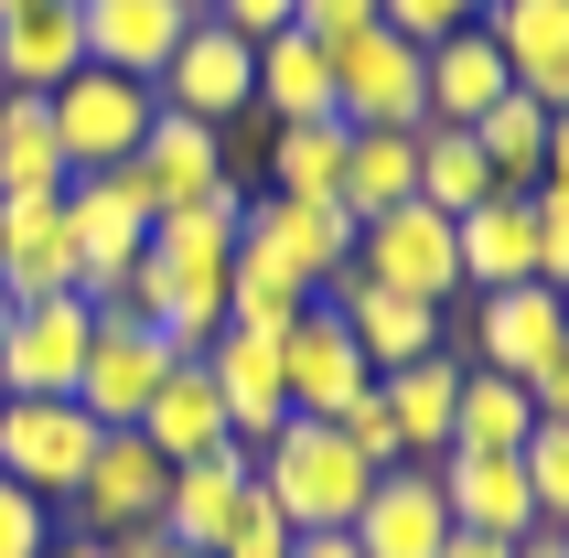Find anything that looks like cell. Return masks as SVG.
<instances>
[{
    "label": "cell",
    "instance_id": "48",
    "mask_svg": "<svg viewBox=\"0 0 569 558\" xmlns=\"http://www.w3.org/2000/svg\"><path fill=\"white\" fill-rule=\"evenodd\" d=\"M516 558H569V537H559V527H538V537H516Z\"/></svg>",
    "mask_w": 569,
    "mask_h": 558
},
{
    "label": "cell",
    "instance_id": "44",
    "mask_svg": "<svg viewBox=\"0 0 569 558\" xmlns=\"http://www.w3.org/2000/svg\"><path fill=\"white\" fill-rule=\"evenodd\" d=\"M290 558H366V548H355V527H301Z\"/></svg>",
    "mask_w": 569,
    "mask_h": 558
},
{
    "label": "cell",
    "instance_id": "55",
    "mask_svg": "<svg viewBox=\"0 0 569 558\" xmlns=\"http://www.w3.org/2000/svg\"><path fill=\"white\" fill-rule=\"evenodd\" d=\"M559 537H569V527H559Z\"/></svg>",
    "mask_w": 569,
    "mask_h": 558
},
{
    "label": "cell",
    "instance_id": "46",
    "mask_svg": "<svg viewBox=\"0 0 569 558\" xmlns=\"http://www.w3.org/2000/svg\"><path fill=\"white\" fill-rule=\"evenodd\" d=\"M441 558H516V537H473V527H451Z\"/></svg>",
    "mask_w": 569,
    "mask_h": 558
},
{
    "label": "cell",
    "instance_id": "6",
    "mask_svg": "<svg viewBox=\"0 0 569 558\" xmlns=\"http://www.w3.org/2000/svg\"><path fill=\"white\" fill-rule=\"evenodd\" d=\"M64 226H76V269H87V301H129V269H140V248H151V205H140V183L119 172H76L64 183Z\"/></svg>",
    "mask_w": 569,
    "mask_h": 558
},
{
    "label": "cell",
    "instance_id": "45",
    "mask_svg": "<svg viewBox=\"0 0 569 558\" xmlns=\"http://www.w3.org/2000/svg\"><path fill=\"white\" fill-rule=\"evenodd\" d=\"M548 183L569 193V108H548Z\"/></svg>",
    "mask_w": 569,
    "mask_h": 558
},
{
    "label": "cell",
    "instance_id": "30",
    "mask_svg": "<svg viewBox=\"0 0 569 558\" xmlns=\"http://www.w3.org/2000/svg\"><path fill=\"white\" fill-rule=\"evenodd\" d=\"M76 172H64V140H54V108L22 87H0V205L11 193H64Z\"/></svg>",
    "mask_w": 569,
    "mask_h": 558
},
{
    "label": "cell",
    "instance_id": "18",
    "mask_svg": "<svg viewBox=\"0 0 569 558\" xmlns=\"http://www.w3.org/2000/svg\"><path fill=\"white\" fill-rule=\"evenodd\" d=\"M226 172H237L226 129L172 119V108H161V119H151V140L129 151V183H140V205H151V216H172V205H204V193H216Z\"/></svg>",
    "mask_w": 569,
    "mask_h": 558
},
{
    "label": "cell",
    "instance_id": "37",
    "mask_svg": "<svg viewBox=\"0 0 569 558\" xmlns=\"http://www.w3.org/2000/svg\"><path fill=\"white\" fill-rule=\"evenodd\" d=\"M43 548H54V505L0 472V558H43Z\"/></svg>",
    "mask_w": 569,
    "mask_h": 558
},
{
    "label": "cell",
    "instance_id": "22",
    "mask_svg": "<svg viewBox=\"0 0 569 558\" xmlns=\"http://www.w3.org/2000/svg\"><path fill=\"white\" fill-rule=\"evenodd\" d=\"M76 22H87V64H108V76H140L151 87L161 54L193 32L183 0H76Z\"/></svg>",
    "mask_w": 569,
    "mask_h": 558
},
{
    "label": "cell",
    "instance_id": "53",
    "mask_svg": "<svg viewBox=\"0 0 569 558\" xmlns=\"http://www.w3.org/2000/svg\"><path fill=\"white\" fill-rule=\"evenodd\" d=\"M0 408H11V387H0Z\"/></svg>",
    "mask_w": 569,
    "mask_h": 558
},
{
    "label": "cell",
    "instance_id": "8",
    "mask_svg": "<svg viewBox=\"0 0 569 558\" xmlns=\"http://www.w3.org/2000/svg\"><path fill=\"white\" fill-rule=\"evenodd\" d=\"M161 484H172V462L140 430H97V462L76 472L64 527L76 537H140V527H161Z\"/></svg>",
    "mask_w": 569,
    "mask_h": 558
},
{
    "label": "cell",
    "instance_id": "5",
    "mask_svg": "<svg viewBox=\"0 0 569 558\" xmlns=\"http://www.w3.org/2000/svg\"><path fill=\"white\" fill-rule=\"evenodd\" d=\"M355 269L377 279V290H409V301H462V248H451V216L441 205H387V216L355 226Z\"/></svg>",
    "mask_w": 569,
    "mask_h": 558
},
{
    "label": "cell",
    "instance_id": "26",
    "mask_svg": "<svg viewBox=\"0 0 569 558\" xmlns=\"http://www.w3.org/2000/svg\"><path fill=\"white\" fill-rule=\"evenodd\" d=\"M387 419H398V462H441L451 451V398H462V355H419V366H387L377 376Z\"/></svg>",
    "mask_w": 569,
    "mask_h": 558
},
{
    "label": "cell",
    "instance_id": "25",
    "mask_svg": "<svg viewBox=\"0 0 569 558\" xmlns=\"http://www.w3.org/2000/svg\"><path fill=\"white\" fill-rule=\"evenodd\" d=\"M76 64H87V22H76V0H32V11H0V87L54 97Z\"/></svg>",
    "mask_w": 569,
    "mask_h": 558
},
{
    "label": "cell",
    "instance_id": "17",
    "mask_svg": "<svg viewBox=\"0 0 569 558\" xmlns=\"http://www.w3.org/2000/svg\"><path fill=\"white\" fill-rule=\"evenodd\" d=\"M0 290H11V301L87 290V269H76V226H64V193H11V205H0Z\"/></svg>",
    "mask_w": 569,
    "mask_h": 558
},
{
    "label": "cell",
    "instance_id": "54",
    "mask_svg": "<svg viewBox=\"0 0 569 558\" xmlns=\"http://www.w3.org/2000/svg\"><path fill=\"white\" fill-rule=\"evenodd\" d=\"M559 311H569V290H559Z\"/></svg>",
    "mask_w": 569,
    "mask_h": 558
},
{
    "label": "cell",
    "instance_id": "47",
    "mask_svg": "<svg viewBox=\"0 0 569 558\" xmlns=\"http://www.w3.org/2000/svg\"><path fill=\"white\" fill-rule=\"evenodd\" d=\"M43 558H108V537H76V527H54V548Z\"/></svg>",
    "mask_w": 569,
    "mask_h": 558
},
{
    "label": "cell",
    "instance_id": "2",
    "mask_svg": "<svg viewBox=\"0 0 569 558\" xmlns=\"http://www.w3.org/2000/svg\"><path fill=\"white\" fill-rule=\"evenodd\" d=\"M172 366L183 355L161 343V322H140L129 301H97V343H87V366H76V408H87L97 430H140V408L161 398Z\"/></svg>",
    "mask_w": 569,
    "mask_h": 558
},
{
    "label": "cell",
    "instance_id": "3",
    "mask_svg": "<svg viewBox=\"0 0 569 558\" xmlns=\"http://www.w3.org/2000/svg\"><path fill=\"white\" fill-rule=\"evenodd\" d=\"M43 108H54L64 172H119V161L151 140V119H161V97L140 87V76H108V64H76Z\"/></svg>",
    "mask_w": 569,
    "mask_h": 558
},
{
    "label": "cell",
    "instance_id": "36",
    "mask_svg": "<svg viewBox=\"0 0 569 558\" xmlns=\"http://www.w3.org/2000/svg\"><path fill=\"white\" fill-rule=\"evenodd\" d=\"M516 462H527V495H538V527H569V430H548V419H538Z\"/></svg>",
    "mask_w": 569,
    "mask_h": 558
},
{
    "label": "cell",
    "instance_id": "10",
    "mask_svg": "<svg viewBox=\"0 0 569 558\" xmlns=\"http://www.w3.org/2000/svg\"><path fill=\"white\" fill-rule=\"evenodd\" d=\"M97 462V419L76 398H11L0 408V472L22 484V495H43L64 516V495H76V472Z\"/></svg>",
    "mask_w": 569,
    "mask_h": 558
},
{
    "label": "cell",
    "instance_id": "28",
    "mask_svg": "<svg viewBox=\"0 0 569 558\" xmlns=\"http://www.w3.org/2000/svg\"><path fill=\"white\" fill-rule=\"evenodd\" d=\"M258 119L290 129V119H333V54L312 32H269L258 43Z\"/></svg>",
    "mask_w": 569,
    "mask_h": 558
},
{
    "label": "cell",
    "instance_id": "33",
    "mask_svg": "<svg viewBox=\"0 0 569 558\" xmlns=\"http://www.w3.org/2000/svg\"><path fill=\"white\" fill-rule=\"evenodd\" d=\"M538 430V398L495 366H462V398H451V451H527Z\"/></svg>",
    "mask_w": 569,
    "mask_h": 558
},
{
    "label": "cell",
    "instance_id": "11",
    "mask_svg": "<svg viewBox=\"0 0 569 558\" xmlns=\"http://www.w3.org/2000/svg\"><path fill=\"white\" fill-rule=\"evenodd\" d=\"M87 343H97V301H87V290L22 301V311H11V333H0V387H11V398H76Z\"/></svg>",
    "mask_w": 569,
    "mask_h": 558
},
{
    "label": "cell",
    "instance_id": "38",
    "mask_svg": "<svg viewBox=\"0 0 569 558\" xmlns=\"http://www.w3.org/2000/svg\"><path fill=\"white\" fill-rule=\"evenodd\" d=\"M483 0H377V22L387 32H409V43H441V32H462Z\"/></svg>",
    "mask_w": 569,
    "mask_h": 558
},
{
    "label": "cell",
    "instance_id": "41",
    "mask_svg": "<svg viewBox=\"0 0 569 558\" xmlns=\"http://www.w3.org/2000/svg\"><path fill=\"white\" fill-rule=\"evenodd\" d=\"M290 11H301V0H204V22H226L237 43H269V32H290Z\"/></svg>",
    "mask_w": 569,
    "mask_h": 558
},
{
    "label": "cell",
    "instance_id": "35",
    "mask_svg": "<svg viewBox=\"0 0 569 558\" xmlns=\"http://www.w3.org/2000/svg\"><path fill=\"white\" fill-rule=\"evenodd\" d=\"M301 311H312V290H290L280 269H258V258L226 269V322H248V333H290Z\"/></svg>",
    "mask_w": 569,
    "mask_h": 558
},
{
    "label": "cell",
    "instance_id": "31",
    "mask_svg": "<svg viewBox=\"0 0 569 558\" xmlns=\"http://www.w3.org/2000/svg\"><path fill=\"white\" fill-rule=\"evenodd\" d=\"M419 193V129H345V216H387Z\"/></svg>",
    "mask_w": 569,
    "mask_h": 558
},
{
    "label": "cell",
    "instance_id": "23",
    "mask_svg": "<svg viewBox=\"0 0 569 558\" xmlns=\"http://www.w3.org/2000/svg\"><path fill=\"white\" fill-rule=\"evenodd\" d=\"M495 97H506V54L483 43V22L441 32V43H419V108H430L441 129H473Z\"/></svg>",
    "mask_w": 569,
    "mask_h": 558
},
{
    "label": "cell",
    "instance_id": "40",
    "mask_svg": "<svg viewBox=\"0 0 569 558\" xmlns=\"http://www.w3.org/2000/svg\"><path fill=\"white\" fill-rule=\"evenodd\" d=\"M527 205H538V279H548V290H569V193L538 183Z\"/></svg>",
    "mask_w": 569,
    "mask_h": 558
},
{
    "label": "cell",
    "instance_id": "39",
    "mask_svg": "<svg viewBox=\"0 0 569 558\" xmlns=\"http://www.w3.org/2000/svg\"><path fill=\"white\" fill-rule=\"evenodd\" d=\"M333 430H345V440H355V451H366V462H377V472L398 462V419H387V398H377V387L333 408Z\"/></svg>",
    "mask_w": 569,
    "mask_h": 558
},
{
    "label": "cell",
    "instance_id": "24",
    "mask_svg": "<svg viewBox=\"0 0 569 558\" xmlns=\"http://www.w3.org/2000/svg\"><path fill=\"white\" fill-rule=\"evenodd\" d=\"M451 248H462V290H516V279H538V205L483 193L473 216H451Z\"/></svg>",
    "mask_w": 569,
    "mask_h": 558
},
{
    "label": "cell",
    "instance_id": "52",
    "mask_svg": "<svg viewBox=\"0 0 569 558\" xmlns=\"http://www.w3.org/2000/svg\"><path fill=\"white\" fill-rule=\"evenodd\" d=\"M183 11H204V0H183Z\"/></svg>",
    "mask_w": 569,
    "mask_h": 558
},
{
    "label": "cell",
    "instance_id": "50",
    "mask_svg": "<svg viewBox=\"0 0 569 558\" xmlns=\"http://www.w3.org/2000/svg\"><path fill=\"white\" fill-rule=\"evenodd\" d=\"M161 558H204V548H172V537H161Z\"/></svg>",
    "mask_w": 569,
    "mask_h": 558
},
{
    "label": "cell",
    "instance_id": "27",
    "mask_svg": "<svg viewBox=\"0 0 569 558\" xmlns=\"http://www.w3.org/2000/svg\"><path fill=\"white\" fill-rule=\"evenodd\" d=\"M140 440H151L161 462H204V451H226V398H216V376H204V355H183V366L161 376V398L140 408Z\"/></svg>",
    "mask_w": 569,
    "mask_h": 558
},
{
    "label": "cell",
    "instance_id": "9",
    "mask_svg": "<svg viewBox=\"0 0 569 558\" xmlns=\"http://www.w3.org/2000/svg\"><path fill=\"white\" fill-rule=\"evenodd\" d=\"M333 54V119L345 129H419L430 108H419V43L409 32H387V22H366V32H345V43H322Z\"/></svg>",
    "mask_w": 569,
    "mask_h": 558
},
{
    "label": "cell",
    "instance_id": "19",
    "mask_svg": "<svg viewBox=\"0 0 569 558\" xmlns=\"http://www.w3.org/2000/svg\"><path fill=\"white\" fill-rule=\"evenodd\" d=\"M204 376H216V398H226V430L248 440H269L290 419V376H280V333H248V322H226L216 343H204Z\"/></svg>",
    "mask_w": 569,
    "mask_h": 558
},
{
    "label": "cell",
    "instance_id": "20",
    "mask_svg": "<svg viewBox=\"0 0 569 558\" xmlns=\"http://www.w3.org/2000/svg\"><path fill=\"white\" fill-rule=\"evenodd\" d=\"M280 376H290V419H333L345 398H366V387H377V376H366V355H355V333H345L322 301L280 333Z\"/></svg>",
    "mask_w": 569,
    "mask_h": 558
},
{
    "label": "cell",
    "instance_id": "7",
    "mask_svg": "<svg viewBox=\"0 0 569 558\" xmlns=\"http://www.w3.org/2000/svg\"><path fill=\"white\" fill-rule=\"evenodd\" d=\"M151 97L172 108V119H204V129H237L258 108V43H237L226 22H204L193 11V32L161 54V76H151Z\"/></svg>",
    "mask_w": 569,
    "mask_h": 558
},
{
    "label": "cell",
    "instance_id": "42",
    "mask_svg": "<svg viewBox=\"0 0 569 558\" xmlns=\"http://www.w3.org/2000/svg\"><path fill=\"white\" fill-rule=\"evenodd\" d=\"M216 558H290V527H280V505L258 495V505H248V516H237V537H226V548H216Z\"/></svg>",
    "mask_w": 569,
    "mask_h": 558
},
{
    "label": "cell",
    "instance_id": "1",
    "mask_svg": "<svg viewBox=\"0 0 569 558\" xmlns=\"http://www.w3.org/2000/svg\"><path fill=\"white\" fill-rule=\"evenodd\" d=\"M248 462H258V495L280 505L290 537H301V527H355V505L377 495V462H366L333 419H280Z\"/></svg>",
    "mask_w": 569,
    "mask_h": 558
},
{
    "label": "cell",
    "instance_id": "12",
    "mask_svg": "<svg viewBox=\"0 0 569 558\" xmlns=\"http://www.w3.org/2000/svg\"><path fill=\"white\" fill-rule=\"evenodd\" d=\"M462 301H473V311H462V343H473L462 366H495V376H516V387H527V376L569 343V311H559V290H548V279H516V290H462Z\"/></svg>",
    "mask_w": 569,
    "mask_h": 558
},
{
    "label": "cell",
    "instance_id": "34",
    "mask_svg": "<svg viewBox=\"0 0 569 558\" xmlns=\"http://www.w3.org/2000/svg\"><path fill=\"white\" fill-rule=\"evenodd\" d=\"M483 193H495V172H483L473 129H441V119H419V205H441V216H473Z\"/></svg>",
    "mask_w": 569,
    "mask_h": 558
},
{
    "label": "cell",
    "instance_id": "13",
    "mask_svg": "<svg viewBox=\"0 0 569 558\" xmlns=\"http://www.w3.org/2000/svg\"><path fill=\"white\" fill-rule=\"evenodd\" d=\"M322 311L355 333V355H366V376L387 366H419V355H441L451 343V311L441 301H409V290H377L366 269H345L333 290H322Z\"/></svg>",
    "mask_w": 569,
    "mask_h": 558
},
{
    "label": "cell",
    "instance_id": "49",
    "mask_svg": "<svg viewBox=\"0 0 569 558\" xmlns=\"http://www.w3.org/2000/svg\"><path fill=\"white\" fill-rule=\"evenodd\" d=\"M11 311H22V301H11V290H0V333H11Z\"/></svg>",
    "mask_w": 569,
    "mask_h": 558
},
{
    "label": "cell",
    "instance_id": "29",
    "mask_svg": "<svg viewBox=\"0 0 569 558\" xmlns=\"http://www.w3.org/2000/svg\"><path fill=\"white\" fill-rule=\"evenodd\" d=\"M258 172H269V193H290V205H345V119H290V129H269Z\"/></svg>",
    "mask_w": 569,
    "mask_h": 558
},
{
    "label": "cell",
    "instance_id": "16",
    "mask_svg": "<svg viewBox=\"0 0 569 558\" xmlns=\"http://www.w3.org/2000/svg\"><path fill=\"white\" fill-rule=\"evenodd\" d=\"M473 22H483V43L506 54V87L516 97L569 108V0H483Z\"/></svg>",
    "mask_w": 569,
    "mask_h": 558
},
{
    "label": "cell",
    "instance_id": "15",
    "mask_svg": "<svg viewBox=\"0 0 569 558\" xmlns=\"http://www.w3.org/2000/svg\"><path fill=\"white\" fill-rule=\"evenodd\" d=\"M355 548H366V558H441L451 548L441 472H430V462H387L377 495L355 505Z\"/></svg>",
    "mask_w": 569,
    "mask_h": 558
},
{
    "label": "cell",
    "instance_id": "21",
    "mask_svg": "<svg viewBox=\"0 0 569 558\" xmlns=\"http://www.w3.org/2000/svg\"><path fill=\"white\" fill-rule=\"evenodd\" d=\"M441 505H451V527H473V537H538V495H527V462L516 451H441Z\"/></svg>",
    "mask_w": 569,
    "mask_h": 558
},
{
    "label": "cell",
    "instance_id": "4",
    "mask_svg": "<svg viewBox=\"0 0 569 558\" xmlns=\"http://www.w3.org/2000/svg\"><path fill=\"white\" fill-rule=\"evenodd\" d=\"M237 258L280 269L290 290H333L355 269V216L345 205H290V193H248V226H237Z\"/></svg>",
    "mask_w": 569,
    "mask_h": 558
},
{
    "label": "cell",
    "instance_id": "43",
    "mask_svg": "<svg viewBox=\"0 0 569 558\" xmlns=\"http://www.w3.org/2000/svg\"><path fill=\"white\" fill-rule=\"evenodd\" d=\"M377 22V0H301L290 11V32H312V43H345V32H366Z\"/></svg>",
    "mask_w": 569,
    "mask_h": 558
},
{
    "label": "cell",
    "instance_id": "51",
    "mask_svg": "<svg viewBox=\"0 0 569 558\" xmlns=\"http://www.w3.org/2000/svg\"><path fill=\"white\" fill-rule=\"evenodd\" d=\"M0 11H32V0H0Z\"/></svg>",
    "mask_w": 569,
    "mask_h": 558
},
{
    "label": "cell",
    "instance_id": "32",
    "mask_svg": "<svg viewBox=\"0 0 569 558\" xmlns=\"http://www.w3.org/2000/svg\"><path fill=\"white\" fill-rule=\"evenodd\" d=\"M473 151H483V172H495V193H538V183H548V108L506 87V97L473 119Z\"/></svg>",
    "mask_w": 569,
    "mask_h": 558
},
{
    "label": "cell",
    "instance_id": "14",
    "mask_svg": "<svg viewBox=\"0 0 569 558\" xmlns=\"http://www.w3.org/2000/svg\"><path fill=\"white\" fill-rule=\"evenodd\" d=\"M248 505H258V462H248V440H226V451H204V462H172V484H161V537L216 558Z\"/></svg>",
    "mask_w": 569,
    "mask_h": 558
}]
</instances>
